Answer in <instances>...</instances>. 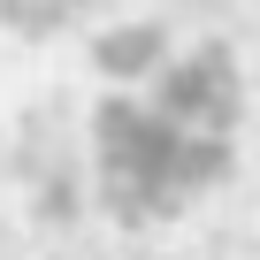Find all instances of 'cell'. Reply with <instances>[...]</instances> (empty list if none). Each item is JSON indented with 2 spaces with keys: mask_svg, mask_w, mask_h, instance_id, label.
<instances>
[{
  "mask_svg": "<svg viewBox=\"0 0 260 260\" xmlns=\"http://www.w3.org/2000/svg\"><path fill=\"white\" fill-rule=\"evenodd\" d=\"M153 54H161V31H115V39L100 46V61H107V69H146Z\"/></svg>",
  "mask_w": 260,
  "mask_h": 260,
  "instance_id": "6da1fadb",
  "label": "cell"
},
{
  "mask_svg": "<svg viewBox=\"0 0 260 260\" xmlns=\"http://www.w3.org/2000/svg\"><path fill=\"white\" fill-rule=\"evenodd\" d=\"M0 8H8L23 31H54L61 16H77V8H84V0H0Z\"/></svg>",
  "mask_w": 260,
  "mask_h": 260,
  "instance_id": "7a4b0ae2",
  "label": "cell"
}]
</instances>
